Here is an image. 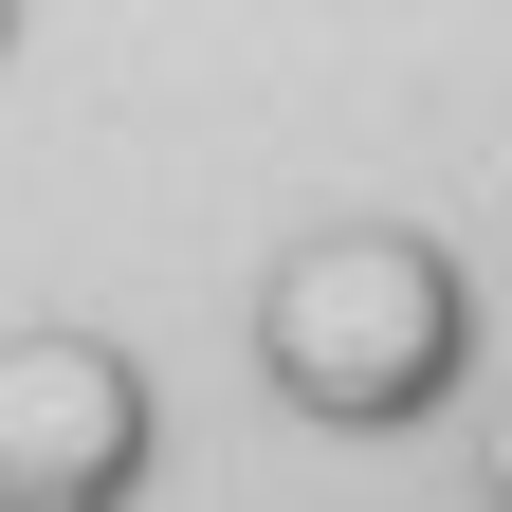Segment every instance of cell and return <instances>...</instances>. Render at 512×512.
<instances>
[{"label": "cell", "mask_w": 512, "mask_h": 512, "mask_svg": "<svg viewBox=\"0 0 512 512\" xmlns=\"http://www.w3.org/2000/svg\"><path fill=\"white\" fill-rule=\"evenodd\" d=\"M0 55H19V0H0Z\"/></svg>", "instance_id": "1"}]
</instances>
